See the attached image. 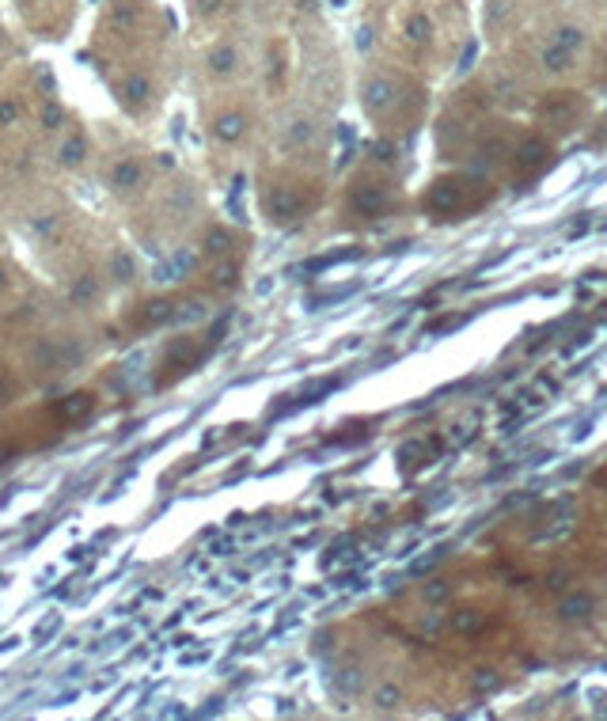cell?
<instances>
[{"instance_id": "obj_14", "label": "cell", "mask_w": 607, "mask_h": 721, "mask_svg": "<svg viewBox=\"0 0 607 721\" xmlns=\"http://www.w3.org/2000/svg\"><path fill=\"white\" fill-rule=\"evenodd\" d=\"M539 114H543V118H558V121H570V118L581 114V103H577V95H573V92H554L543 107H539Z\"/></svg>"}, {"instance_id": "obj_10", "label": "cell", "mask_w": 607, "mask_h": 721, "mask_svg": "<svg viewBox=\"0 0 607 721\" xmlns=\"http://www.w3.org/2000/svg\"><path fill=\"white\" fill-rule=\"evenodd\" d=\"M205 69H209V76H216V80L236 76L239 72V50L232 42H216L213 50L205 53Z\"/></svg>"}, {"instance_id": "obj_6", "label": "cell", "mask_w": 607, "mask_h": 721, "mask_svg": "<svg viewBox=\"0 0 607 721\" xmlns=\"http://www.w3.org/2000/svg\"><path fill=\"white\" fill-rule=\"evenodd\" d=\"M425 209H429V213H444V217L467 209V186L459 179L433 183V190H429V198H425Z\"/></svg>"}, {"instance_id": "obj_12", "label": "cell", "mask_w": 607, "mask_h": 721, "mask_svg": "<svg viewBox=\"0 0 607 721\" xmlns=\"http://www.w3.org/2000/svg\"><path fill=\"white\" fill-rule=\"evenodd\" d=\"M99 293H103L99 270H84V273H76V278L69 281V300L76 307H92L95 300H99Z\"/></svg>"}, {"instance_id": "obj_30", "label": "cell", "mask_w": 607, "mask_h": 721, "mask_svg": "<svg viewBox=\"0 0 607 721\" xmlns=\"http://www.w3.org/2000/svg\"><path fill=\"white\" fill-rule=\"evenodd\" d=\"M497 684H501V676L493 668H479V672H475V691H493Z\"/></svg>"}, {"instance_id": "obj_17", "label": "cell", "mask_w": 607, "mask_h": 721, "mask_svg": "<svg viewBox=\"0 0 607 721\" xmlns=\"http://www.w3.org/2000/svg\"><path fill=\"white\" fill-rule=\"evenodd\" d=\"M58 228H61V213H58V209H42V213L31 217V236H38V239H53V236H58Z\"/></svg>"}, {"instance_id": "obj_15", "label": "cell", "mask_w": 607, "mask_h": 721, "mask_svg": "<svg viewBox=\"0 0 607 721\" xmlns=\"http://www.w3.org/2000/svg\"><path fill=\"white\" fill-rule=\"evenodd\" d=\"M547 156H550V149L543 141H536V137H528V141L516 149V164H520V171L524 175H531L536 167H543L547 164Z\"/></svg>"}, {"instance_id": "obj_9", "label": "cell", "mask_w": 607, "mask_h": 721, "mask_svg": "<svg viewBox=\"0 0 607 721\" xmlns=\"http://www.w3.org/2000/svg\"><path fill=\"white\" fill-rule=\"evenodd\" d=\"M243 133H247V118L239 110H221L213 121H209V137L213 144H239Z\"/></svg>"}, {"instance_id": "obj_11", "label": "cell", "mask_w": 607, "mask_h": 721, "mask_svg": "<svg viewBox=\"0 0 607 721\" xmlns=\"http://www.w3.org/2000/svg\"><path fill=\"white\" fill-rule=\"evenodd\" d=\"M350 205L364 217H379L387 209V194H384V186H376V183H361V186H353Z\"/></svg>"}, {"instance_id": "obj_8", "label": "cell", "mask_w": 607, "mask_h": 721, "mask_svg": "<svg viewBox=\"0 0 607 721\" xmlns=\"http://www.w3.org/2000/svg\"><path fill=\"white\" fill-rule=\"evenodd\" d=\"M164 323H175V304L167 296H156V300H144L133 312V327L137 330H156Z\"/></svg>"}, {"instance_id": "obj_18", "label": "cell", "mask_w": 607, "mask_h": 721, "mask_svg": "<svg viewBox=\"0 0 607 721\" xmlns=\"http://www.w3.org/2000/svg\"><path fill=\"white\" fill-rule=\"evenodd\" d=\"M38 126H42L46 133H65V126H69V118H65L61 103L46 99V103H42V114H38Z\"/></svg>"}, {"instance_id": "obj_7", "label": "cell", "mask_w": 607, "mask_h": 721, "mask_svg": "<svg viewBox=\"0 0 607 721\" xmlns=\"http://www.w3.org/2000/svg\"><path fill=\"white\" fill-rule=\"evenodd\" d=\"M87 160H92V141H87V133H80V129H65L61 141H58V167H65V171H80Z\"/></svg>"}, {"instance_id": "obj_20", "label": "cell", "mask_w": 607, "mask_h": 721, "mask_svg": "<svg viewBox=\"0 0 607 721\" xmlns=\"http://www.w3.org/2000/svg\"><path fill=\"white\" fill-rule=\"evenodd\" d=\"M452 627H456L459 634H479V630L486 627V615L475 611V607H463V611L452 615Z\"/></svg>"}, {"instance_id": "obj_1", "label": "cell", "mask_w": 607, "mask_h": 721, "mask_svg": "<svg viewBox=\"0 0 607 721\" xmlns=\"http://www.w3.org/2000/svg\"><path fill=\"white\" fill-rule=\"evenodd\" d=\"M307 205H311V198H307V194H300L296 186H270V190L262 194V209H266V217H270L273 224L296 221V217H300Z\"/></svg>"}, {"instance_id": "obj_24", "label": "cell", "mask_w": 607, "mask_h": 721, "mask_svg": "<svg viewBox=\"0 0 607 721\" xmlns=\"http://www.w3.org/2000/svg\"><path fill=\"white\" fill-rule=\"evenodd\" d=\"M570 61H573V53H570V50H562V46H554V42H550L547 50H543V69H547V72H562V69H570Z\"/></svg>"}, {"instance_id": "obj_23", "label": "cell", "mask_w": 607, "mask_h": 721, "mask_svg": "<svg viewBox=\"0 0 607 721\" xmlns=\"http://www.w3.org/2000/svg\"><path fill=\"white\" fill-rule=\"evenodd\" d=\"M372 702H376L379 710H395L402 702V687L399 684H379L376 691H372Z\"/></svg>"}, {"instance_id": "obj_5", "label": "cell", "mask_w": 607, "mask_h": 721, "mask_svg": "<svg viewBox=\"0 0 607 721\" xmlns=\"http://www.w3.org/2000/svg\"><path fill=\"white\" fill-rule=\"evenodd\" d=\"M395 107H399V84H395L391 76H372L368 84H364V110H368L372 118H384V114H391Z\"/></svg>"}, {"instance_id": "obj_22", "label": "cell", "mask_w": 607, "mask_h": 721, "mask_svg": "<svg viewBox=\"0 0 607 721\" xmlns=\"http://www.w3.org/2000/svg\"><path fill=\"white\" fill-rule=\"evenodd\" d=\"M407 38H410V42H418V46L433 38V23H429L425 12H414V15L407 19Z\"/></svg>"}, {"instance_id": "obj_21", "label": "cell", "mask_w": 607, "mask_h": 721, "mask_svg": "<svg viewBox=\"0 0 607 721\" xmlns=\"http://www.w3.org/2000/svg\"><path fill=\"white\" fill-rule=\"evenodd\" d=\"M23 121V103L15 95H0V129H15Z\"/></svg>"}, {"instance_id": "obj_31", "label": "cell", "mask_w": 607, "mask_h": 721, "mask_svg": "<svg viewBox=\"0 0 607 721\" xmlns=\"http://www.w3.org/2000/svg\"><path fill=\"white\" fill-rule=\"evenodd\" d=\"M12 281H15V278H12V266H8V262H0V296H4L8 289H12Z\"/></svg>"}, {"instance_id": "obj_19", "label": "cell", "mask_w": 607, "mask_h": 721, "mask_svg": "<svg viewBox=\"0 0 607 721\" xmlns=\"http://www.w3.org/2000/svg\"><path fill=\"white\" fill-rule=\"evenodd\" d=\"M201 247H205L209 258H224L232 251V232L228 228H209L205 239H201Z\"/></svg>"}, {"instance_id": "obj_16", "label": "cell", "mask_w": 607, "mask_h": 721, "mask_svg": "<svg viewBox=\"0 0 607 721\" xmlns=\"http://www.w3.org/2000/svg\"><path fill=\"white\" fill-rule=\"evenodd\" d=\"M588 615H592V596H588V593L565 596V600L558 604V619H562V622H585Z\"/></svg>"}, {"instance_id": "obj_13", "label": "cell", "mask_w": 607, "mask_h": 721, "mask_svg": "<svg viewBox=\"0 0 607 721\" xmlns=\"http://www.w3.org/2000/svg\"><path fill=\"white\" fill-rule=\"evenodd\" d=\"M103 278H110L114 285H129V281L137 278V258L129 255L126 247H114L107 255V270H103Z\"/></svg>"}, {"instance_id": "obj_33", "label": "cell", "mask_w": 607, "mask_h": 721, "mask_svg": "<svg viewBox=\"0 0 607 721\" xmlns=\"http://www.w3.org/2000/svg\"><path fill=\"white\" fill-rule=\"evenodd\" d=\"M19 4H27V0H19Z\"/></svg>"}, {"instance_id": "obj_3", "label": "cell", "mask_w": 607, "mask_h": 721, "mask_svg": "<svg viewBox=\"0 0 607 721\" xmlns=\"http://www.w3.org/2000/svg\"><path fill=\"white\" fill-rule=\"evenodd\" d=\"M118 99L129 114H144V110L156 103V84H152L148 72H129V76L118 84Z\"/></svg>"}, {"instance_id": "obj_29", "label": "cell", "mask_w": 607, "mask_h": 721, "mask_svg": "<svg viewBox=\"0 0 607 721\" xmlns=\"http://www.w3.org/2000/svg\"><path fill=\"white\" fill-rule=\"evenodd\" d=\"M448 596H452V585H448V581H429V585H425V600H429V604H444Z\"/></svg>"}, {"instance_id": "obj_28", "label": "cell", "mask_w": 607, "mask_h": 721, "mask_svg": "<svg viewBox=\"0 0 607 721\" xmlns=\"http://www.w3.org/2000/svg\"><path fill=\"white\" fill-rule=\"evenodd\" d=\"M15 395H19V384H15V376H12V372H4V364H0V410H4Z\"/></svg>"}, {"instance_id": "obj_25", "label": "cell", "mask_w": 607, "mask_h": 721, "mask_svg": "<svg viewBox=\"0 0 607 721\" xmlns=\"http://www.w3.org/2000/svg\"><path fill=\"white\" fill-rule=\"evenodd\" d=\"M311 133H315L311 121H304V118L300 121H289V126H285V144H296V149H300V144L311 141Z\"/></svg>"}, {"instance_id": "obj_26", "label": "cell", "mask_w": 607, "mask_h": 721, "mask_svg": "<svg viewBox=\"0 0 607 721\" xmlns=\"http://www.w3.org/2000/svg\"><path fill=\"white\" fill-rule=\"evenodd\" d=\"M581 42H585V35H581V27H558L554 35V46H562V50H581Z\"/></svg>"}, {"instance_id": "obj_32", "label": "cell", "mask_w": 607, "mask_h": 721, "mask_svg": "<svg viewBox=\"0 0 607 721\" xmlns=\"http://www.w3.org/2000/svg\"><path fill=\"white\" fill-rule=\"evenodd\" d=\"M357 687H361V676H357V668H350L342 676V691H357Z\"/></svg>"}, {"instance_id": "obj_4", "label": "cell", "mask_w": 607, "mask_h": 721, "mask_svg": "<svg viewBox=\"0 0 607 721\" xmlns=\"http://www.w3.org/2000/svg\"><path fill=\"white\" fill-rule=\"evenodd\" d=\"M95 407H99V399H95L92 391H72V395H65V399L53 402L50 414L58 418L61 429H72V425H84V421L95 414Z\"/></svg>"}, {"instance_id": "obj_27", "label": "cell", "mask_w": 607, "mask_h": 721, "mask_svg": "<svg viewBox=\"0 0 607 721\" xmlns=\"http://www.w3.org/2000/svg\"><path fill=\"white\" fill-rule=\"evenodd\" d=\"M444 558H448V547H433V554L418 558V562L410 566V573H414V577H422V573H429V570H433L436 562H444Z\"/></svg>"}, {"instance_id": "obj_2", "label": "cell", "mask_w": 607, "mask_h": 721, "mask_svg": "<svg viewBox=\"0 0 607 721\" xmlns=\"http://www.w3.org/2000/svg\"><path fill=\"white\" fill-rule=\"evenodd\" d=\"M144 183H148V175H144V164L137 156H114L107 167V186L110 194H118V198H129V194H141Z\"/></svg>"}]
</instances>
